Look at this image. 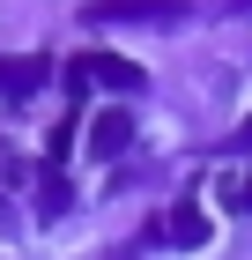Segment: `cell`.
Wrapping results in <instances>:
<instances>
[{
    "mask_svg": "<svg viewBox=\"0 0 252 260\" xmlns=\"http://www.w3.org/2000/svg\"><path fill=\"white\" fill-rule=\"evenodd\" d=\"M126 141H134V112H126V104H112V112L89 119V156H119Z\"/></svg>",
    "mask_w": 252,
    "mask_h": 260,
    "instance_id": "cell-1",
    "label": "cell"
},
{
    "mask_svg": "<svg viewBox=\"0 0 252 260\" xmlns=\"http://www.w3.org/2000/svg\"><path fill=\"white\" fill-rule=\"evenodd\" d=\"M82 75H89V82H112V89H141V67H134V60H112V52L82 60Z\"/></svg>",
    "mask_w": 252,
    "mask_h": 260,
    "instance_id": "cell-4",
    "label": "cell"
},
{
    "mask_svg": "<svg viewBox=\"0 0 252 260\" xmlns=\"http://www.w3.org/2000/svg\"><path fill=\"white\" fill-rule=\"evenodd\" d=\"M237 141H252V126H245V134H237Z\"/></svg>",
    "mask_w": 252,
    "mask_h": 260,
    "instance_id": "cell-6",
    "label": "cell"
},
{
    "mask_svg": "<svg viewBox=\"0 0 252 260\" xmlns=\"http://www.w3.org/2000/svg\"><path fill=\"white\" fill-rule=\"evenodd\" d=\"M156 238H171V245H200V238H208V216H200V201H186V208H171V223H163Z\"/></svg>",
    "mask_w": 252,
    "mask_h": 260,
    "instance_id": "cell-3",
    "label": "cell"
},
{
    "mask_svg": "<svg viewBox=\"0 0 252 260\" xmlns=\"http://www.w3.org/2000/svg\"><path fill=\"white\" fill-rule=\"evenodd\" d=\"M97 22H178V0H97Z\"/></svg>",
    "mask_w": 252,
    "mask_h": 260,
    "instance_id": "cell-2",
    "label": "cell"
},
{
    "mask_svg": "<svg viewBox=\"0 0 252 260\" xmlns=\"http://www.w3.org/2000/svg\"><path fill=\"white\" fill-rule=\"evenodd\" d=\"M38 208H45V216H67V179H59V171L38 179Z\"/></svg>",
    "mask_w": 252,
    "mask_h": 260,
    "instance_id": "cell-5",
    "label": "cell"
}]
</instances>
